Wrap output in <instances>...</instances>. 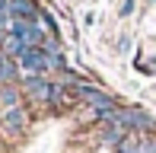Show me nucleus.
<instances>
[{
    "label": "nucleus",
    "mask_w": 156,
    "mask_h": 153,
    "mask_svg": "<svg viewBox=\"0 0 156 153\" xmlns=\"http://www.w3.org/2000/svg\"><path fill=\"white\" fill-rule=\"evenodd\" d=\"M19 86H23V93L29 96V99L41 102V105H51V96H54V83L48 80V76H38V73H23Z\"/></svg>",
    "instance_id": "nucleus-1"
},
{
    "label": "nucleus",
    "mask_w": 156,
    "mask_h": 153,
    "mask_svg": "<svg viewBox=\"0 0 156 153\" xmlns=\"http://www.w3.org/2000/svg\"><path fill=\"white\" fill-rule=\"evenodd\" d=\"M19 67H23L26 73H38V76H45L48 70H51V54H48L45 48H29V51L19 58Z\"/></svg>",
    "instance_id": "nucleus-2"
},
{
    "label": "nucleus",
    "mask_w": 156,
    "mask_h": 153,
    "mask_svg": "<svg viewBox=\"0 0 156 153\" xmlns=\"http://www.w3.org/2000/svg\"><path fill=\"white\" fill-rule=\"evenodd\" d=\"M41 6L35 0H10V19L13 23H41Z\"/></svg>",
    "instance_id": "nucleus-3"
},
{
    "label": "nucleus",
    "mask_w": 156,
    "mask_h": 153,
    "mask_svg": "<svg viewBox=\"0 0 156 153\" xmlns=\"http://www.w3.org/2000/svg\"><path fill=\"white\" fill-rule=\"evenodd\" d=\"M26 124H29V112H26V105H16V109L0 112V128H3L6 134H23Z\"/></svg>",
    "instance_id": "nucleus-4"
},
{
    "label": "nucleus",
    "mask_w": 156,
    "mask_h": 153,
    "mask_svg": "<svg viewBox=\"0 0 156 153\" xmlns=\"http://www.w3.org/2000/svg\"><path fill=\"white\" fill-rule=\"evenodd\" d=\"M19 80H23L19 61H10L3 51H0V86H19Z\"/></svg>",
    "instance_id": "nucleus-5"
},
{
    "label": "nucleus",
    "mask_w": 156,
    "mask_h": 153,
    "mask_svg": "<svg viewBox=\"0 0 156 153\" xmlns=\"http://www.w3.org/2000/svg\"><path fill=\"white\" fill-rule=\"evenodd\" d=\"M23 105V86H0V112Z\"/></svg>",
    "instance_id": "nucleus-6"
},
{
    "label": "nucleus",
    "mask_w": 156,
    "mask_h": 153,
    "mask_svg": "<svg viewBox=\"0 0 156 153\" xmlns=\"http://www.w3.org/2000/svg\"><path fill=\"white\" fill-rule=\"evenodd\" d=\"M140 153H156V137H140Z\"/></svg>",
    "instance_id": "nucleus-7"
},
{
    "label": "nucleus",
    "mask_w": 156,
    "mask_h": 153,
    "mask_svg": "<svg viewBox=\"0 0 156 153\" xmlns=\"http://www.w3.org/2000/svg\"><path fill=\"white\" fill-rule=\"evenodd\" d=\"M134 6H137V0H124V3H121V10H118V16H131V13H134Z\"/></svg>",
    "instance_id": "nucleus-8"
},
{
    "label": "nucleus",
    "mask_w": 156,
    "mask_h": 153,
    "mask_svg": "<svg viewBox=\"0 0 156 153\" xmlns=\"http://www.w3.org/2000/svg\"><path fill=\"white\" fill-rule=\"evenodd\" d=\"M6 35H10V32H0V51H3V41H6Z\"/></svg>",
    "instance_id": "nucleus-9"
}]
</instances>
